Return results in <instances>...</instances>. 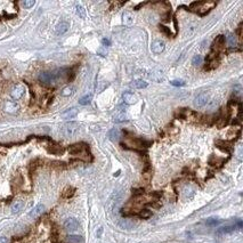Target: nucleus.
Returning a JSON list of instances; mask_svg holds the SVG:
<instances>
[{
	"mask_svg": "<svg viewBox=\"0 0 243 243\" xmlns=\"http://www.w3.org/2000/svg\"><path fill=\"white\" fill-rule=\"evenodd\" d=\"M91 100H92V96H91L90 94H89V95H86L79 100V104L80 105H88V104H90Z\"/></svg>",
	"mask_w": 243,
	"mask_h": 243,
	"instance_id": "obj_23",
	"label": "nucleus"
},
{
	"mask_svg": "<svg viewBox=\"0 0 243 243\" xmlns=\"http://www.w3.org/2000/svg\"><path fill=\"white\" fill-rule=\"evenodd\" d=\"M123 102L128 105H132L135 104L136 102H137V98H136V96L132 94V92H129V91H127L123 94Z\"/></svg>",
	"mask_w": 243,
	"mask_h": 243,
	"instance_id": "obj_13",
	"label": "nucleus"
},
{
	"mask_svg": "<svg viewBox=\"0 0 243 243\" xmlns=\"http://www.w3.org/2000/svg\"><path fill=\"white\" fill-rule=\"evenodd\" d=\"M143 193H144L143 188H132V194H134V195H140V194H143Z\"/></svg>",
	"mask_w": 243,
	"mask_h": 243,
	"instance_id": "obj_34",
	"label": "nucleus"
},
{
	"mask_svg": "<svg viewBox=\"0 0 243 243\" xmlns=\"http://www.w3.org/2000/svg\"><path fill=\"white\" fill-rule=\"evenodd\" d=\"M87 147V145L83 143H78V144H73L69 147V152L73 155H77V154H80V153L83 152V150Z\"/></svg>",
	"mask_w": 243,
	"mask_h": 243,
	"instance_id": "obj_8",
	"label": "nucleus"
},
{
	"mask_svg": "<svg viewBox=\"0 0 243 243\" xmlns=\"http://www.w3.org/2000/svg\"><path fill=\"white\" fill-rule=\"evenodd\" d=\"M0 243H8V239L5 236H0Z\"/></svg>",
	"mask_w": 243,
	"mask_h": 243,
	"instance_id": "obj_36",
	"label": "nucleus"
},
{
	"mask_svg": "<svg viewBox=\"0 0 243 243\" xmlns=\"http://www.w3.org/2000/svg\"><path fill=\"white\" fill-rule=\"evenodd\" d=\"M209 102V96L207 92H201L199 95L196 96L195 98H194V106L195 107H203L204 105H207V103Z\"/></svg>",
	"mask_w": 243,
	"mask_h": 243,
	"instance_id": "obj_4",
	"label": "nucleus"
},
{
	"mask_svg": "<svg viewBox=\"0 0 243 243\" xmlns=\"http://www.w3.org/2000/svg\"><path fill=\"white\" fill-rule=\"evenodd\" d=\"M235 230V226H224L217 230L218 234H227V233H230Z\"/></svg>",
	"mask_w": 243,
	"mask_h": 243,
	"instance_id": "obj_20",
	"label": "nucleus"
},
{
	"mask_svg": "<svg viewBox=\"0 0 243 243\" xmlns=\"http://www.w3.org/2000/svg\"><path fill=\"white\" fill-rule=\"evenodd\" d=\"M64 228L69 232H74L79 228V221L73 217L67 218L65 221H64Z\"/></svg>",
	"mask_w": 243,
	"mask_h": 243,
	"instance_id": "obj_5",
	"label": "nucleus"
},
{
	"mask_svg": "<svg viewBox=\"0 0 243 243\" xmlns=\"http://www.w3.org/2000/svg\"><path fill=\"white\" fill-rule=\"evenodd\" d=\"M79 129L80 128H79V125L77 122H66L62 128V132L65 137L71 138V137H74V136L78 135Z\"/></svg>",
	"mask_w": 243,
	"mask_h": 243,
	"instance_id": "obj_2",
	"label": "nucleus"
},
{
	"mask_svg": "<svg viewBox=\"0 0 243 243\" xmlns=\"http://www.w3.org/2000/svg\"><path fill=\"white\" fill-rule=\"evenodd\" d=\"M170 83H171L172 86H176V87H183V86H185V81H183V80H172V81H170Z\"/></svg>",
	"mask_w": 243,
	"mask_h": 243,
	"instance_id": "obj_31",
	"label": "nucleus"
},
{
	"mask_svg": "<svg viewBox=\"0 0 243 243\" xmlns=\"http://www.w3.org/2000/svg\"><path fill=\"white\" fill-rule=\"evenodd\" d=\"M122 22L127 26L132 25L134 24V16H132V14L129 13V12H125L123 15H122Z\"/></svg>",
	"mask_w": 243,
	"mask_h": 243,
	"instance_id": "obj_14",
	"label": "nucleus"
},
{
	"mask_svg": "<svg viewBox=\"0 0 243 243\" xmlns=\"http://www.w3.org/2000/svg\"><path fill=\"white\" fill-rule=\"evenodd\" d=\"M69 27H70V24L67 22H65V21H63V22H60L56 25V34L57 35L65 34L66 32L69 31Z\"/></svg>",
	"mask_w": 243,
	"mask_h": 243,
	"instance_id": "obj_11",
	"label": "nucleus"
},
{
	"mask_svg": "<svg viewBox=\"0 0 243 243\" xmlns=\"http://www.w3.org/2000/svg\"><path fill=\"white\" fill-rule=\"evenodd\" d=\"M224 45H225V37L224 35H218V37H216L215 41H213V50H220V49H223Z\"/></svg>",
	"mask_w": 243,
	"mask_h": 243,
	"instance_id": "obj_12",
	"label": "nucleus"
},
{
	"mask_svg": "<svg viewBox=\"0 0 243 243\" xmlns=\"http://www.w3.org/2000/svg\"><path fill=\"white\" fill-rule=\"evenodd\" d=\"M34 5H35L34 0H25V1H23V6H24L25 8H31V7H33Z\"/></svg>",
	"mask_w": 243,
	"mask_h": 243,
	"instance_id": "obj_30",
	"label": "nucleus"
},
{
	"mask_svg": "<svg viewBox=\"0 0 243 243\" xmlns=\"http://www.w3.org/2000/svg\"><path fill=\"white\" fill-rule=\"evenodd\" d=\"M100 233H102V228H100V230H98V233H97V236H98V238L100 236Z\"/></svg>",
	"mask_w": 243,
	"mask_h": 243,
	"instance_id": "obj_37",
	"label": "nucleus"
},
{
	"mask_svg": "<svg viewBox=\"0 0 243 243\" xmlns=\"http://www.w3.org/2000/svg\"><path fill=\"white\" fill-rule=\"evenodd\" d=\"M138 216L140 218H143V219H148V218L152 216V211L148 210V209H143V210L139 211Z\"/></svg>",
	"mask_w": 243,
	"mask_h": 243,
	"instance_id": "obj_22",
	"label": "nucleus"
},
{
	"mask_svg": "<svg viewBox=\"0 0 243 243\" xmlns=\"http://www.w3.org/2000/svg\"><path fill=\"white\" fill-rule=\"evenodd\" d=\"M67 239H69V241L74 242V243H79L82 241V238H81L80 235H69Z\"/></svg>",
	"mask_w": 243,
	"mask_h": 243,
	"instance_id": "obj_29",
	"label": "nucleus"
},
{
	"mask_svg": "<svg viewBox=\"0 0 243 243\" xmlns=\"http://www.w3.org/2000/svg\"><path fill=\"white\" fill-rule=\"evenodd\" d=\"M97 54L100 55V56L105 57L106 55H107V50H106V48L105 47H100L98 48V50H97Z\"/></svg>",
	"mask_w": 243,
	"mask_h": 243,
	"instance_id": "obj_33",
	"label": "nucleus"
},
{
	"mask_svg": "<svg viewBox=\"0 0 243 243\" xmlns=\"http://www.w3.org/2000/svg\"><path fill=\"white\" fill-rule=\"evenodd\" d=\"M165 44L162 41V40H155L152 42V46H151V49H152L153 53L155 54H161V53L165 50Z\"/></svg>",
	"mask_w": 243,
	"mask_h": 243,
	"instance_id": "obj_9",
	"label": "nucleus"
},
{
	"mask_svg": "<svg viewBox=\"0 0 243 243\" xmlns=\"http://www.w3.org/2000/svg\"><path fill=\"white\" fill-rule=\"evenodd\" d=\"M23 205H24L23 201H21V200L15 201L13 205H12V213H18L23 209Z\"/></svg>",
	"mask_w": 243,
	"mask_h": 243,
	"instance_id": "obj_17",
	"label": "nucleus"
},
{
	"mask_svg": "<svg viewBox=\"0 0 243 243\" xmlns=\"http://www.w3.org/2000/svg\"><path fill=\"white\" fill-rule=\"evenodd\" d=\"M127 120H128V117H127V114L125 112H118L113 117V121L115 123H120V122L127 121Z\"/></svg>",
	"mask_w": 243,
	"mask_h": 243,
	"instance_id": "obj_16",
	"label": "nucleus"
},
{
	"mask_svg": "<svg viewBox=\"0 0 243 243\" xmlns=\"http://www.w3.org/2000/svg\"><path fill=\"white\" fill-rule=\"evenodd\" d=\"M216 4L215 2H205V1H201V2H193L191 4L190 8L192 10H194L196 13H200L201 15L207 14L209 10H211L212 7H215Z\"/></svg>",
	"mask_w": 243,
	"mask_h": 243,
	"instance_id": "obj_1",
	"label": "nucleus"
},
{
	"mask_svg": "<svg viewBox=\"0 0 243 243\" xmlns=\"http://www.w3.org/2000/svg\"><path fill=\"white\" fill-rule=\"evenodd\" d=\"M226 42H227V45H228L230 47H235V46H236V38H235V35L232 34V33L227 34V37H226Z\"/></svg>",
	"mask_w": 243,
	"mask_h": 243,
	"instance_id": "obj_19",
	"label": "nucleus"
},
{
	"mask_svg": "<svg viewBox=\"0 0 243 243\" xmlns=\"http://www.w3.org/2000/svg\"><path fill=\"white\" fill-rule=\"evenodd\" d=\"M75 12H77V14H78V15L81 18L86 17V10H85V8H83V7L80 4L75 5Z\"/></svg>",
	"mask_w": 243,
	"mask_h": 243,
	"instance_id": "obj_24",
	"label": "nucleus"
},
{
	"mask_svg": "<svg viewBox=\"0 0 243 243\" xmlns=\"http://www.w3.org/2000/svg\"><path fill=\"white\" fill-rule=\"evenodd\" d=\"M219 224V220L218 219H215V218H209L207 219V225L208 226H216Z\"/></svg>",
	"mask_w": 243,
	"mask_h": 243,
	"instance_id": "obj_32",
	"label": "nucleus"
},
{
	"mask_svg": "<svg viewBox=\"0 0 243 243\" xmlns=\"http://www.w3.org/2000/svg\"><path fill=\"white\" fill-rule=\"evenodd\" d=\"M4 110L7 113H10V114H15V113L18 112L20 110V105L16 103V102H6L4 106Z\"/></svg>",
	"mask_w": 243,
	"mask_h": 243,
	"instance_id": "obj_7",
	"label": "nucleus"
},
{
	"mask_svg": "<svg viewBox=\"0 0 243 243\" xmlns=\"http://www.w3.org/2000/svg\"><path fill=\"white\" fill-rule=\"evenodd\" d=\"M24 94H25V88H24V86L17 85V86H15V87L12 89V91H10V97H12L14 100H18L22 98Z\"/></svg>",
	"mask_w": 243,
	"mask_h": 243,
	"instance_id": "obj_3",
	"label": "nucleus"
},
{
	"mask_svg": "<svg viewBox=\"0 0 243 243\" xmlns=\"http://www.w3.org/2000/svg\"><path fill=\"white\" fill-rule=\"evenodd\" d=\"M45 211V205L42 203L38 204V205H35L34 208L32 209L30 211V213H29V216H30L31 218H38L39 216H41L42 213H44Z\"/></svg>",
	"mask_w": 243,
	"mask_h": 243,
	"instance_id": "obj_10",
	"label": "nucleus"
},
{
	"mask_svg": "<svg viewBox=\"0 0 243 243\" xmlns=\"http://www.w3.org/2000/svg\"><path fill=\"white\" fill-rule=\"evenodd\" d=\"M74 92V88L71 87V86H67V87L63 88V90H62V96H64V97H69L71 96L72 94Z\"/></svg>",
	"mask_w": 243,
	"mask_h": 243,
	"instance_id": "obj_25",
	"label": "nucleus"
},
{
	"mask_svg": "<svg viewBox=\"0 0 243 243\" xmlns=\"http://www.w3.org/2000/svg\"><path fill=\"white\" fill-rule=\"evenodd\" d=\"M202 61H203V58L201 55H195V56L192 58V64L194 66H198L200 64H202Z\"/></svg>",
	"mask_w": 243,
	"mask_h": 243,
	"instance_id": "obj_28",
	"label": "nucleus"
},
{
	"mask_svg": "<svg viewBox=\"0 0 243 243\" xmlns=\"http://www.w3.org/2000/svg\"><path fill=\"white\" fill-rule=\"evenodd\" d=\"M74 191L75 190H74L73 187H66L62 195H63V198H65V199H69V198H71L74 194Z\"/></svg>",
	"mask_w": 243,
	"mask_h": 243,
	"instance_id": "obj_27",
	"label": "nucleus"
},
{
	"mask_svg": "<svg viewBox=\"0 0 243 243\" xmlns=\"http://www.w3.org/2000/svg\"><path fill=\"white\" fill-rule=\"evenodd\" d=\"M77 114H78V110L75 107H72V109L66 110L65 112L62 113V118L63 119H73L77 117Z\"/></svg>",
	"mask_w": 243,
	"mask_h": 243,
	"instance_id": "obj_15",
	"label": "nucleus"
},
{
	"mask_svg": "<svg viewBox=\"0 0 243 243\" xmlns=\"http://www.w3.org/2000/svg\"><path fill=\"white\" fill-rule=\"evenodd\" d=\"M132 87L137 88V89H143V88L147 87V82L144 80H136L132 82Z\"/></svg>",
	"mask_w": 243,
	"mask_h": 243,
	"instance_id": "obj_21",
	"label": "nucleus"
},
{
	"mask_svg": "<svg viewBox=\"0 0 243 243\" xmlns=\"http://www.w3.org/2000/svg\"><path fill=\"white\" fill-rule=\"evenodd\" d=\"M148 78L151 79L152 81H154V82H161V81L165 80V75H163V72H162L161 70L154 69L150 72Z\"/></svg>",
	"mask_w": 243,
	"mask_h": 243,
	"instance_id": "obj_6",
	"label": "nucleus"
},
{
	"mask_svg": "<svg viewBox=\"0 0 243 243\" xmlns=\"http://www.w3.org/2000/svg\"><path fill=\"white\" fill-rule=\"evenodd\" d=\"M194 194H195V191H194L192 187L186 186L185 188H184V195H185V198L191 199V198H193V196H194Z\"/></svg>",
	"mask_w": 243,
	"mask_h": 243,
	"instance_id": "obj_26",
	"label": "nucleus"
},
{
	"mask_svg": "<svg viewBox=\"0 0 243 243\" xmlns=\"http://www.w3.org/2000/svg\"><path fill=\"white\" fill-rule=\"evenodd\" d=\"M120 137V131L118 130L117 128H113L109 131V138L111 140H118Z\"/></svg>",
	"mask_w": 243,
	"mask_h": 243,
	"instance_id": "obj_18",
	"label": "nucleus"
},
{
	"mask_svg": "<svg viewBox=\"0 0 243 243\" xmlns=\"http://www.w3.org/2000/svg\"><path fill=\"white\" fill-rule=\"evenodd\" d=\"M102 44L107 47V46H111V41H110V39H106V38H104V39L102 40Z\"/></svg>",
	"mask_w": 243,
	"mask_h": 243,
	"instance_id": "obj_35",
	"label": "nucleus"
}]
</instances>
